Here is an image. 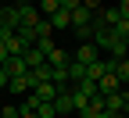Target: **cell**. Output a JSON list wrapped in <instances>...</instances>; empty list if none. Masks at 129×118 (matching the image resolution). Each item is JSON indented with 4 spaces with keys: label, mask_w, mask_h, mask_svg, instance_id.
<instances>
[{
    "label": "cell",
    "mask_w": 129,
    "mask_h": 118,
    "mask_svg": "<svg viewBox=\"0 0 129 118\" xmlns=\"http://www.w3.org/2000/svg\"><path fill=\"white\" fill-rule=\"evenodd\" d=\"M7 90L11 93H32V90H36V79H32V72L14 75V79H7Z\"/></svg>",
    "instance_id": "cell-1"
},
{
    "label": "cell",
    "mask_w": 129,
    "mask_h": 118,
    "mask_svg": "<svg viewBox=\"0 0 129 118\" xmlns=\"http://www.w3.org/2000/svg\"><path fill=\"white\" fill-rule=\"evenodd\" d=\"M54 111H57V114H75V104H72V86H68V90H57V97H54Z\"/></svg>",
    "instance_id": "cell-2"
},
{
    "label": "cell",
    "mask_w": 129,
    "mask_h": 118,
    "mask_svg": "<svg viewBox=\"0 0 129 118\" xmlns=\"http://www.w3.org/2000/svg\"><path fill=\"white\" fill-rule=\"evenodd\" d=\"M118 90H122V82H118L115 72H104L101 79H97V93H104V97H108V93H118Z\"/></svg>",
    "instance_id": "cell-3"
},
{
    "label": "cell",
    "mask_w": 129,
    "mask_h": 118,
    "mask_svg": "<svg viewBox=\"0 0 129 118\" xmlns=\"http://www.w3.org/2000/svg\"><path fill=\"white\" fill-rule=\"evenodd\" d=\"M97 57H101V50H97L90 40L79 43V50H75V61H79V64H90V61H97Z\"/></svg>",
    "instance_id": "cell-4"
},
{
    "label": "cell",
    "mask_w": 129,
    "mask_h": 118,
    "mask_svg": "<svg viewBox=\"0 0 129 118\" xmlns=\"http://www.w3.org/2000/svg\"><path fill=\"white\" fill-rule=\"evenodd\" d=\"M0 68L7 72V79H14V75H25V72H29V64H25V57H7Z\"/></svg>",
    "instance_id": "cell-5"
},
{
    "label": "cell",
    "mask_w": 129,
    "mask_h": 118,
    "mask_svg": "<svg viewBox=\"0 0 129 118\" xmlns=\"http://www.w3.org/2000/svg\"><path fill=\"white\" fill-rule=\"evenodd\" d=\"M104 97V93H101ZM104 111H125V93L118 90V93H108L104 97Z\"/></svg>",
    "instance_id": "cell-6"
},
{
    "label": "cell",
    "mask_w": 129,
    "mask_h": 118,
    "mask_svg": "<svg viewBox=\"0 0 129 118\" xmlns=\"http://www.w3.org/2000/svg\"><path fill=\"white\" fill-rule=\"evenodd\" d=\"M32 93H36L40 100H54V97H57V82H50V79H47V82H36Z\"/></svg>",
    "instance_id": "cell-7"
},
{
    "label": "cell",
    "mask_w": 129,
    "mask_h": 118,
    "mask_svg": "<svg viewBox=\"0 0 129 118\" xmlns=\"http://www.w3.org/2000/svg\"><path fill=\"white\" fill-rule=\"evenodd\" d=\"M47 18H50L54 29H68V25H72V14H68V11H61V7H57L54 14H47Z\"/></svg>",
    "instance_id": "cell-8"
},
{
    "label": "cell",
    "mask_w": 129,
    "mask_h": 118,
    "mask_svg": "<svg viewBox=\"0 0 129 118\" xmlns=\"http://www.w3.org/2000/svg\"><path fill=\"white\" fill-rule=\"evenodd\" d=\"M22 57H25V64H29V68H36V64H43V61H47V54H43L40 47H29Z\"/></svg>",
    "instance_id": "cell-9"
},
{
    "label": "cell",
    "mask_w": 129,
    "mask_h": 118,
    "mask_svg": "<svg viewBox=\"0 0 129 118\" xmlns=\"http://www.w3.org/2000/svg\"><path fill=\"white\" fill-rule=\"evenodd\" d=\"M68 61H72V57H68V54H64V50H61V47H54V50H50V54H47V64H54V68H64V64H68Z\"/></svg>",
    "instance_id": "cell-10"
},
{
    "label": "cell",
    "mask_w": 129,
    "mask_h": 118,
    "mask_svg": "<svg viewBox=\"0 0 129 118\" xmlns=\"http://www.w3.org/2000/svg\"><path fill=\"white\" fill-rule=\"evenodd\" d=\"M32 111H36L40 118H57V111H54V100H36V107H32Z\"/></svg>",
    "instance_id": "cell-11"
},
{
    "label": "cell",
    "mask_w": 129,
    "mask_h": 118,
    "mask_svg": "<svg viewBox=\"0 0 129 118\" xmlns=\"http://www.w3.org/2000/svg\"><path fill=\"white\" fill-rule=\"evenodd\" d=\"M68 79H72V82H79V79H86V64H79V61L72 57V61H68Z\"/></svg>",
    "instance_id": "cell-12"
},
{
    "label": "cell",
    "mask_w": 129,
    "mask_h": 118,
    "mask_svg": "<svg viewBox=\"0 0 129 118\" xmlns=\"http://www.w3.org/2000/svg\"><path fill=\"white\" fill-rule=\"evenodd\" d=\"M115 75H118V82H122V86H129V57H118Z\"/></svg>",
    "instance_id": "cell-13"
},
{
    "label": "cell",
    "mask_w": 129,
    "mask_h": 118,
    "mask_svg": "<svg viewBox=\"0 0 129 118\" xmlns=\"http://www.w3.org/2000/svg\"><path fill=\"white\" fill-rule=\"evenodd\" d=\"M72 86L83 93V97H93V93H97V82H93V79H79V82H72Z\"/></svg>",
    "instance_id": "cell-14"
},
{
    "label": "cell",
    "mask_w": 129,
    "mask_h": 118,
    "mask_svg": "<svg viewBox=\"0 0 129 118\" xmlns=\"http://www.w3.org/2000/svg\"><path fill=\"white\" fill-rule=\"evenodd\" d=\"M36 7H40V14H43V18H47V14H54V11L61 7V0H40Z\"/></svg>",
    "instance_id": "cell-15"
},
{
    "label": "cell",
    "mask_w": 129,
    "mask_h": 118,
    "mask_svg": "<svg viewBox=\"0 0 129 118\" xmlns=\"http://www.w3.org/2000/svg\"><path fill=\"white\" fill-rule=\"evenodd\" d=\"M111 32H115V36H122V40H125V36H129V18H118L115 25H111Z\"/></svg>",
    "instance_id": "cell-16"
},
{
    "label": "cell",
    "mask_w": 129,
    "mask_h": 118,
    "mask_svg": "<svg viewBox=\"0 0 129 118\" xmlns=\"http://www.w3.org/2000/svg\"><path fill=\"white\" fill-rule=\"evenodd\" d=\"M75 114H79V118H97V114H101V111H97V107L90 104V100H86V104H83V107H79Z\"/></svg>",
    "instance_id": "cell-17"
},
{
    "label": "cell",
    "mask_w": 129,
    "mask_h": 118,
    "mask_svg": "<svg viewBox=\"0 0 129 118\" xmlns=\"http://www.w3.org/2000/svg\"><path fill=\"white\" fill-rule=\"evenodd\" d=\"M32 47H40L43 50V54H50V50H54V43H50V36H40L36 43H32Z\"/></svg>",
    "instance_id": "cell-18"
},
{
    "label": "cell",
    "mask_w": 129,
    "mask_h": 118,
    "mask_svg": "<svg viewBox=\"0 0 129 118\" xmlns=\"http://www.w3.org/2000/svg\"><path fill=\"white\" fill-rule=\"evenodd\" d=\"M0 118H18V107H11V104H0Z\"/></svg>",
    "instance_id": "cell-19"
},
{
    "label": "cell",
    "mask_w": 129,
    "mask_h": 118,
    "mask_svg": "<svg viewBox=\"0 0 129 118\" xmlns=\"http://www.w3.org/2000/svg\"><path fill=\"white\" fill-rule=\"evenodd\" d=\"M79 4H83V0H61V11H68V14H72Z\"/></svg>",
    "instance_id": "cell-20"
},
{
    "label": "cell",
    "mask_w": 129,
    "mask_h": 118,
    "mask_svg": "<svg viewBox=\"0 0 129 118\" xmlns=\"http://www.w3.org/2000/svg\"><path fill=\"white\" fill-rule=\"evenodd\" d=\"M115 7H118V14H122V18H129V0H118Z\"/></svg>",
    "instance_id": "cell-21"
},
{
    "label": "cell",
    "mask_w": 129,
    "mask_h": 118,
    "mask_svg": "<svg viewBox=\"0 0 129 118\" xmlns=\"http://www.w3.org/2000/svg\"><path fill=\"white\" fill-rule=\"evenodd\" d=\"M83 7H90V11H97V7H101V0H83Z\"/></svg>",
    "instance_id": "cell-22"
},
{
    "label": "cell",
    "mask_w": 129,
    "mask_h": 118,
    "mask_svg": "<svg viewBox=\"0 0 129 118\" xmlns=\"http://www.w3.org/2000/svg\"><path fill=\"white\" fill-rule=\"evenodd\" d=\"M0 90H7V72L0 68Z\"/></svg>",
    "instance_id": "cell-23"
},
{
    "label": "cell",
    "mask_w": 129,
    "mask_h": 118,
    "mask_svg": "<svg viewBox=\"0 0 129 118\" xmlns=\"http://www.w3.org/2000/svg\"><path fill=\"white\" fill-rule=\"evenodd\" d=\"M7 57H11V54H7V47H4V43H0V64H4Z\"/></svg>",
    "instance_id": "cell-24"
},
{
    "label": "cell",
    "mask_w": 129,
    "mask_h": 118,
    "mask_svg": "<svg viewBox=\"0 0 129 118\" xmlns=\"http://www.w3.org/2000/svg\"><path fill=\"white\" fill-rule=\"evenodd\" d=\"M108 118H129V114H122V111H108Z\"/></svg>",
    "instance_id": "cell-25"
},
{
    "label": "cell",
    "mask_w": 129,
    "mask_h": 118,
    "mask_svg": "<svg viewBox=\"0 0 129 118\" xmlns=\"http://www.w3.org/2000/svg\"><path fill=\"white\" fill-rule=\"evenodd\" d=\"M14 4H22V0H14Z\"/></svg>",
    "instance_id": "cell-26"
},
{
    "label": "cell",
    "mask_w": 129,
    "mask_h": 118,
    "mask_svg": "<svg viewBox=\"0 0 129 118\" xmlns=\"http://www.w3.org/2000/svg\"><path fill=\"white\" fill-rule=\"evenodd\" d=\"M125 43H129V36H125Z\"/></svg>",
    "instance_id": "cell-27"
},
{
    "label": "cell",
    "mask_w": 129,
    "mask_h": 118,
    "mask_svg": "<svg viewBox=\"0 0 129 118\" xmlns=\"http://www.w3.org/2000/svg\"><path fill=\"white\" fill-rule=\"evenodd\" d=\"M125 57H129V54H125Z\"/></svg>",
    "instance_id": "cell-28"
}]
</instances>
